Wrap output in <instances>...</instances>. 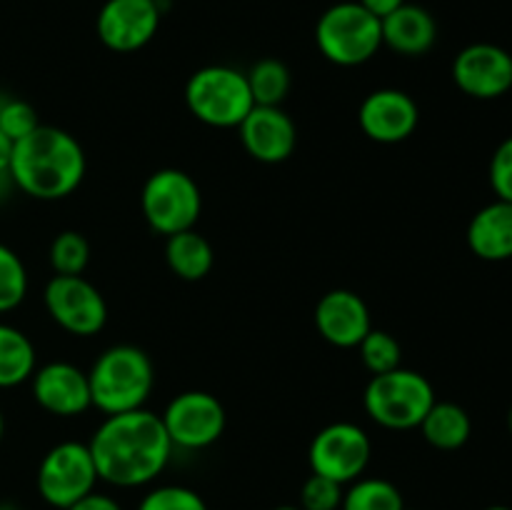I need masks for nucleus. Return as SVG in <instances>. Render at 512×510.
I'll use <instances>...</instances> for the list:
<instances>
[{"label": "nucleus", "instance_id": "nucleus-1", "mask_svg": "<svg viewBox=\"0 0 512 510\" xmlns=\"http://www.w3.org/2000/svg\"><path fill=\"white\" fill-rule=\"evenodd\" d=\"M88 448L98 478L115 488L153 483L168 468L175 450L160 415L148 408L105 415L90 435Z\"/></svg>", "mask_w": 512, "mask_h": 510}, {"label": "nucleus", "instance_id": "nucleus-2", "mask_svg": "<svg viewBox=\"0 0 512 510\" xmlns=\"http://www.w3.org/2000/svg\"><path fill=\"white\" fill-rule=\"evenodd\" d=\"M85 153L75 135L53 125H38L13 143L8 173L20 193L35 200H63L85 178Z\"/></svg>", "mask_w": 512, "mask_h": 510}, {"label": "nucleus", "instance_id": "nucleus-3", "mask_svg": "<svg viewBox=\"0 0 512 510\" xmlns=\"http://www.w3.org/2000/svg\"><path fill=\"white\" fill-rule=\"evenodd\" d=\"M90 403L105 415L145 408L155 388L150 355L138 345L120 343L103 350L88 370Z\"/></svg>", "mask_w": 512, "mask_h": 510}, {"label": "nucleus", "instance_id": "nucleus-4", "mask_svg": "<svg viewBox=\"0 0 512 510\" xmlns=\"http://www.w3.org/2000/svg\"><path fill=\"white\" fill-rule=\"evenodd\" d=\"M435 403V388L423 373L395 368L370 378L363 393V408L373 423L385 430H413L423 423Z\"/></svg>", "mask_w": 512, "mask_h": 510}, {"label": "nucleus", "instance_id": "nucleus-5", "mask_svg": "<svg viewBox=\"0 0 512 510\" xmlns=\"http://www.w3.org/2000/svg\"><path fill=\"white\" fill-rule=\"evenodd\" d=\"M315 45L325 60L340 68L368 63L383 48L380 18L355 0L330 5L315 25Z\"/></svg>", "mask_w": 512, "mask_h": 510}, {"label": "nucleus", "instance_id": "nucleus-6", "mask_svg": "<svg viewBox=\"0 0 512 510\" xmlns=\"http://www.w3.org/2000/svg\"><path fill=\"white\" fill-rule=\"evenodd\" d=\"M185 105L210 128H238L255 108L248 78L230 65H205L185 85Z\"/></svg>", "mask_w": 512, "mask_h": 510}, {"label": "nucleus", "instance_id": "nucleus-7", "mask_svg": "<svg viewBox=\"0 0 512 510\" xmlns=\"http://www.w3.org/2000/svg\"><path fill=\"white\" fill-rule=\"evenodd\" d=\"M143 218L155 233L175 235L195 228L203 210V195L193 175L178 168L155 170L140 193Z\"/></svg>", "mask_w": 512, "mask_h": 510}, {"label": "nucleus", "instance_id": "nucleus-8", "mask_svg": "<svg viewBox=\"0 0 512 510\" xmlns=\"http://www.w3.org/2000/svg\"><path fill=\"white\" fill-rule=\"evenodd\" d=\"M98 480L88 443H78V440L53 445L43 455L38 475H35L40 498L58 510H68L83 495L93 493Z\"/></svg>", "mask_w": 512, "mask_h": 510}, {"label": "nucleus", "instance_id": "nucleus-9", "mask_svg": "<svg viewBox=\"0 0 512 510\" xmlns=\"http://www.w3.org/2000/svg\"><path fill=\"white\" fill-rule=\"evenodd\" d=\"M373 458V443L370 435L360 425L338 420L320 430L313 438L308 450L310 470L340 485L363 478Z\"/></svg>", "mask_w": 512, "mask_h": 510}, {"label": "nucleus", "instance_id": "nucleus-10", "mask_svg": "<svg viewBox=\"0 0 512 510\" xmlns=\"http://www.w3.org/2000/svg\"><path fill=\"white\" fill-rule=\"evenodd\" d=\"M50 318L70 335L90 338L108 323V303L103 293L83 275H53L43 290Z\"/></svg>", "mask_w": 512, "mask_h": 510}, {"label": "nucleus", "instance_id": "nucleus-11", "mask_svg": "<svg viewBox=\"0 0 512 510\" xmlns=\"http://www.w3.org/2000/svg\"><path fill=\"white\" fill-rule=\"evenodd\" d=\"M160 420L173 448L205 450L218 443L220 435L225 433L228 415L213 393L185 390L170 400Z\"/></svg>", "mask_w": 512, "mask_h": 510}, {"label": "nucleus", "instance_id": "nucleus-12", "mask_svg": "<svg viewBox=\"0 0 512 510\" xmlns=\"http://www.w3.org/2000/svg\"><path fill=\"white\" fill-rule=\"evenodd\" d=\"M160 18V0H105L95 18V30L100 43L113 53H135L155 38Z\"/></svg>", "mask_w": 512, "mask_h": 510}, {"label": "nucleus", "instance_id": "nucleus-13", "mask_svg": "<svg viewBox=\"0 0 512 510\" xmlns=\"http://www.w3.org/2000/svg\"><path fill=\"white\" fill-rule=\"evenodd\" d=\"M453 80L475 100L503 98L512 88V55L493 43H473L453 60Z\"/></svg>", "mask_w": 512, "mask_h": 510}, {"label": "nucleus", "instance_id": "nucleus-14", "mask_svg": "<svg viewBox=\"0 0 512 510\" xmlns=\"http://www.w3.org/2000/svg\"><path fill=\"white\" fill-rule=\"evenodd\" d=\"M358 123L360 130L375 143H403L418 128L420 108L405 90L380 88L360 103Z\"/></svg>", "mask_w": 512, "mask_h": 510}, {"label": "nucleus", "instance_id": "nucleus-15", "mask_svg": "<svg viewBox=\"0 0 512 510\" xmlns=\"http://www.w3.org/2000/svg\"><path fill=\"white\" fill-rule=\"evenodd\" d=\"M30 390H33L35 403L45 413L58 415V418H78L85 410L93 408L88 373L65 360L35 368L33 378H30Z\"/></svg>", "mask_w": 512, "mask_h": 510}, {"label": "nucleus", "instance_id": "nucleus-16", "mask_svg": "<svg viewBox=\"0 0 512 510\" xmlns=\"http://www.w3.org/2000/svg\"><path fill=\"white\" fill-rule=\"evenodd\" d=\"M238 130L245 153L258 163H283L298 145V128L280 105H255Z\"/></svg>", "mask_w": 512, "mask_h": 510}, {"label": "nucleus", "instance_id": "nucleus-17", "mask_svg": "<svg viewBox=\"0 0 512 510\" xmlns=\"http://www.w3.org/2000/svg\"><path fill=\"white\" fill-rule=\"evenodd\" d=\"M315 328L335 348H358L373 330L368 303L353 290H330L315 305Z\"/></svg>", "mask_w": 512, "mask_h": 510}, {"label": "nucleus", "instance_id": "nucleus-18", "mask_svg": "<svg viewBox=\"0 0 512 510\" xmlns=\"http://www.w3.org/2000/svg\"><path fill=\"white\" fill-rule=\"evenodd\" d=\"M380 28H383V45L405 58L425 55L438 40V23L433 13L415 3L400 5L395 13L380 20Z\"/></svg>", "mask_w": 512, "mask_h": 510}, {"label": "nucleus", "instance_id": "nucleus-19", "mask_svg": "<svg viewBox=\"0 0 512 510\" xmlns=\"http://www.w3.org/2000/svg\"><path fill=\"white\" fill-rule=\"evenodd\" d=\"M468 248L488 263L512 258V203L495 200L473 215L468 225Z\"/></svg>", "mask_w": 512, "mask_h": 510}, {"label": "nucleus", "instance_id": "nucleus-20", "mask_svg": "<svg viewBox=\"0 0 512 510\" xmlns=\"http://www.w3.org/2000/svg\"><path fill=\"white\" fill-rule=\"evenodd\" d=\"M165 263L178 278L195 283V280H203L213 270V245L195 228L168 235V240H165Z\"/></svg>", "mask_w": 512, "mask_h": 510}, {"label": "nucleus", "instance_id": "nucleus-21", "mask_svg": "<svg viewBox=\"0 0 512 510\" xmlns=\"http://www.w3.org/2000/svg\"><path fill=\"white\" fill-rule=\"evenodd\" d=\"M418 428L433 448L458 450L473 435V420H470L468 410L463 405L448 403V400L445 403L435 400L433 408L428 410V415H425Z\"/></svg>", "mask_w": 512, "mask_h": 510}, {"label": "nucleus", "instance_id": "nucleus-22", "mask_svg": "<svg viewBox=\"0 0 512 510\" xmlns=\"http://www.w3.org/2000/svg\"><path fill=\"white\" fill-rule=\"evenodd\" d=\"M35 373V345L23 330L0 323V390L23 385Z\"/></svg>", "mask_w": 512, "mask_h": 510}, {"label": "nucleus", "instance_id": "nucleus-23", "mask_svg": "<svg viewBox=\"0 0 512 510\" xmlns=\"http://www.w3.org/2000/svg\"><path fill=\"white\" fill-rule=\"evenodd\" d=\"M340 510H405L403 493L385 478H358L348 483Z\"/></svg>", "mask_w": 512, "mask_h": 510}, {"label": "nucleus", "instance_id": "nucleus-24", "mask_svg": "<svg viewBox=\"0 0 512 510\" xmlns=\"http://www.w3.org/2000/svg\"><path fill=\"white\" fill-rule=\"evenodd\" d=\"M255 105H280L290 93V70L283 60L263 58L245 73Z\"/></svg>", "mask_w": 512, "mask_h": 510}, {"label": "nucleus", "instance_id": "nucleus-25", "mask_svg": "<svg viewBox=\"0 0 512 510\" xmlns=\"http://www.w3.org/2000/svg\"><path fill=\"white\" fill-rule=\"evenodd\" d=\"M90 263V243L78 230H63L50 243V265L55 275H83Z\"/></svg>", "mask_w": 512, "mask_h": 510}, {"label": "nucleus", "instance_id": "nucleus-26", "mask_svg": "<svg viewBox=\"0 0 512 510\" xmlns=\"http://www.w3.org/2000/svg\"><path fill=\"white\" fill-rule=\"evenodd\" d=\"M28 295V270L13 248L0 243V313L18 308Z\"/></svg>", "mask_w": 512, "mask_h": 510}, {"label": "nucleus", "instance_id": "nucleus-27", "mask_svg": "<svg viewBox=\"0 0 512 510\" xmlns=\"http://www.w3.org/2000/svg\"><path fill=\"white\" fill-rule=\"evenodd\" d=\"M360 358H363V365L373 375L388 373V370L400 368V360H403V350H400V343L395 340V335H390L388 330L373 328L358 345Z\"/></svg>", "mask_w": 512, "mask_h": 510}, {"label": "nucleus", "instance_id": "nucleus-28", "mask_svg": "<svg viewBox=\"0 0 512 510\" xmlns=\"http://www.w3.org/2000/svg\"><path fill=\"white\" fill-rule=\"evenodd\" d=\"M138 510H210L203 495L188 485H158L140 500Z\"/></svg>", "mask_w": 512, "mask_h": 510}, {"label": "nucleus", "instance_id": "nucleus-29", "mask_svg": "<svg viewBox=\"0 0 512 510\" xmlns=\"http://www.w3.org/2000/svg\"><path fill=\"white\" fill-rule=\"evenodd\" d=\"M345 485L313 473L300 488V508L303 510H340Z\"/></svg>", "mask_w": 512, "mask_h": 510}, {"label": "nucleus", "instance_id": "nucleus-30", "mask_svg": "<svg viewBox=\"0 0 512 510\" xmlns=\"http://www.w3.org/2000/svg\"><path fill=\"white\" fill-rule=\"evenodd\" d=\"M38 125V110H35L28 100H20L10 95V98L5 100L3 108H0V133L8 135L13 143H18L20 138L33 133Z\"/></svg>", "mask_w": 512, "mask_h": 510}, {"label": "nucleus", "instance_id": "nucleus-31", "mask_svg": "<svg viewBox=\"0 0 512 510\" xmlns=\"http://www.w3.org/2000/svg\"><path fill=\"white\" fill-rule=\"evenodd\" d=\"M490 185L498 200L512 203V135L495 148L490 160Z\"/></svg>", "mask_w": 512, "mask_h": 510}, {"label": "nucleus", "instance_id": "nucleus-32", "mask_svg": "<svg viewBox=\"0 0 512 510\" xmlns=\"http://www.w3.org/2000/svg\"><path fill=\"white\" fill-rule=\"evenodd\" d=\"M68 510H123V505H120L118 500L113 498V495L98 493V490H93V493L83 495L78 503L70 505Z\"/></svg>", "mask_w": 512, "mask_h": 510}, {"label": "nucleus", "instance_id": "nucleus-33", "mask_svg": "<svg viewBox=\"0 0 512 510\" xmlns=\"http://www.w3.org/2000/svg\"><path fill=\"white\" fill-rule=\"evenodd\" d=\"M360 5H363L368 13H373L375 18H388L390 13H395V10L400 8V5L405 3V0H358Z\"/></svg>", "mask_w": 512, "mask_h": 510}, {"label": "nucleus", "instance_id": "nucleus-34", "mask_svg": "<svg viewBox=\"0 0 512 510\" xmlns=\"http://www.w3.org/2000/svg\"><path fill=\"white\" fill-rule=\"evenodd\" d=\"M10 155H13V140L5 133H0V173H8Z\"/></svg>", "mask_w": 512, "mask_h": 510}, {"label": "nucleus", "instance_id": "nucleus-35", "mask_svg": "<svg viewBox=\"0 0 512 510\" xmlns=\"http://www.w3.org/2000/svg\"><path fill=\"white\" fill-rule=\"evenodd\" d=\"M15 188L13 178H10V173H0V203H5V200L10 198V190Z\"/></svg>", "mask_w": 512, "mask_h": 510}, {"label": "nucleus", "instance_id": "nucleus-36", "mask_svg": "<svg viewBox=\"0 0 512 510\" xmlns=\"http://www.w3.org/2000/svg\"><path fill=\"white\" fill-rule=\"evenodd\" d=\"M273 510H303V508H300V505H278V508Z\"/></svg>", "mask_w": 512, "mask_h": 510}, {"label": "nucleus", "instance_id": "nucleus-37", "mask_svg": "<svg viewBox=\"0 0 512 510\" xmlns=\"http://www.w3.org/2000/svg\"><path fill=\"white\" fill-rule=\"evenodd\" d=\"M3 433H5V418H3V410H0V440H3Z\"/></svg>", "mask_w": 512, "mask_h": 510}, {"label": "nucleus", "instance_id": "nucleus-38", "mask_svg": "<svg viewBox=\"0 0 512 510\" xmlns=\"http://www.w3.org/2000/svg\"><path fill=\"white\" fill-rule=\"evenodd\" d=\"M485 510H512V508H508V505H490V508Z\"/></svg>", "mask_w": 512, "mask_h": 510}, {"label": "nucleus", "instance_id": "nucleus-39", "mask_svg": "<svg viewBox=\"0 0 512 510\" xmlns=\"http://www.w3.org/2000/svg\"><path fill=\"white\" fill-rule=\"evenodd\" d=\"M508 430H510V435H512V408L508 410Z\"/></svg>", "mask_w": 512, "mask_h": 510}, {"label": "nucleus", "instance_id": "nucleus-40", "mask_svg": "<svg viewBox=\"0 0 512 510\" xmlns=\"http://www.w3.org/2000/svg\"><path fill=\"white\" fill-rule=\"evenodd\" d=\"M10 98V95H5V93H0V108H3V105H5V100H8Z\"/></svg>", "mask_w": 512, "mask_h": 510}, {"label": "nucleus", "instance_id": "nucleus-41", "mask_svg": "<svg viewBox=\"0 0 512 510\" xmlns=\"http://www.w3.org/2000/svg\"><path fill=\"white\" fill-rule=\"evenodd\" d=\"M405 510H410V508H405Z\"/></svg>", "mask_w": 512, "mask_h": 510}]
</instances>
